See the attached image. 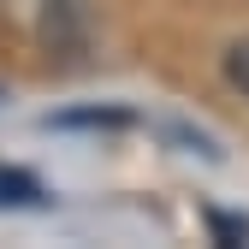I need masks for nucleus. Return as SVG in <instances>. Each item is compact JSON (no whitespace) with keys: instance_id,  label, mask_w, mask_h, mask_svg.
<instances>
[{"instance_id":"nucleus-1","label":"nucleus","mask_w":249,"mask_h":249,"mask_svg":"<svg viewBox=\"0 0 249 249\" xmlns=\"http://www.w3.org/2000/svg\"><path fill=\"white\" fill-rule=\"evenodd\" d=\"M42 42L53 53H77L83 48V6L77 0H48V12H42Z\"/></svg>"},{"instance_id":"nucleus-2","label":"nucleus","mask_w":249,"mask_h":249,"mask_svg":"<svg viewBox=\"0 0 249 249\" xmlns=\"http://www.w3.org/2000/svg\"><path fill=\"white\" fill-rule=\"evenodd\" d=\"M48 202V190L30 172H18V166H0V208H42Z\"/></svg>"},{"instance_id":"nucleus-3","label":"nucleus","mask_w":249,"mask_h":249,"mask_svg":"<svg viewBox=\"0 0 249 249\" xmlns=\"http://www.w3.org/2000/svg\"><path fill=\"white\" fill-rule=\"evenodd\" d=\"M220 66H226V83L249 101V36H237V42L226 48V59H220Z\"/></svg>"},{"instance_id":"nucleus-4","label":"nucleus","mask_w":249,"mask_h":249,"mask_svg":"<svg viewBox=\"0 0 249 249\" xmlns=\"http://www.w3.org/2000/svg\"><path fill=\"white\" fill-rule=\"evenodd\" d=\"M59 124H124V113H59Z\"/></svg>"}]
</instances>
